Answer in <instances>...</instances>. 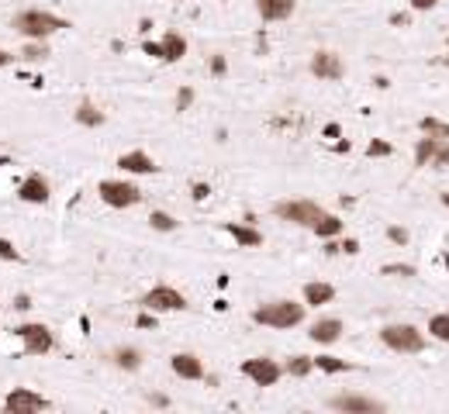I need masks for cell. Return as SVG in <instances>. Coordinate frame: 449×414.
<instances>
[{
  "label": "cell",
  "mask_w": 449,
  "mask_h": 414,
  "mask_svg": "<svg viewBox=\"0 0 449 414\" xmlns=\"http://www.w3.org/2000/svg\"><path fill=\"white\" fill-rule=\"evenodd\" d=\"M49 197H52V186L42 173H28L18 186V201H25V204H49Z\"/></svg>",
  "instance_id": "cell-13"
},
{
  "label": "cell",
  "mask_w": 449,
  "mask_h": 414,
  "mask_svg": "<svg viewBox=\"0 0 449 414\" xmlns=\"http://www.w3.org/2000/svg\"><path fill=\"white\" fill-rule=\"evenodd\" d=\"M328 408L343 414H380L384 411V401L367 397V393H339V397L328 401Z\"/></svg>",
  "instance_id": "cell-11"
},
{
  "label": "cell",
  "mask_w": 449,
  "mask_h": 414,
  "mask_svg": "<svg viewBox=\"0 0 449 414\" xmlns=\"http://www.w3.org/2000/svg\"><path fill=\"white\" fill-rule=\"evenodd\" d=\"M443 204H446V207H449V194H443Z\"/></svg>",
  "instance_id": "cell-44"
},
{
  "label": "cell",
  "mask_w": 449,
  "mask_h": 414,
  "mask_svg": "<svg viewBox=\"0 0 449 414\" xmlns=\"http://www.w3.org/2000/svg\"><path fill=\"white\" fill-rule=\"evenodd\" d=\"M97 194L107 207L114 211H125V207H135L145 194L138 190V183H128V180H101L97 183Z\"/></svg>",
  "instance_id": "cell-4"
},
{
  "label": "cell",
  "mask_w": 449,
  "mask_h": 414,
  "mask_svg": "<svg viewBox=\"0 0 449 414\" xmlns=\"http://www.w3.org/2000/svg\"><path fill=\"white\" fill-rule=\"evenodd\" d=\"M142 52H145V55H153V59H162V45H159V42H145Z\"/></svg>",
  "instance_id": "cell-38"
},
{
  "label": "cell",
  "mask_w": 449,
  "mask_h": 414,
  "mask_svg": "<svg viewBox=\"0 0 449 414\" xmlns=\"http://www.w3.org/2000/svg\"><path fill=\"white\" fill-rule=\"evenodd\" d=\"M304 308L308 304H297V301H266V304L253 310V321L263 325V328L287 332V328H297L304 321Z\"/></svg>",
  "instance_id": "cell-2"
},
{
  "label": "cell",
  "mask_w": 449,
  "mask_h": 414,
  "mask_svg": "<svg viewBox=\"0 0 449 414\" xmlns=\"http://www.w3.org/2000/svg\"><path fill=\"white\" fill-rule=\"evenodd\" d=\"M311 77H318V79H328V83H339V79L345 77V66H343V59H339L336 52H328V49H318L315 55H311Z\"/></svg>",
  "instance_id": "cell-12"
},
{
  "label": "cell",
  "mask_w": 449,
  "mask_h": 414,
  "mask_svg": "<svg viewBox=\"0 0 449 414\" xmlns=\"http://www.w3.org/2000/svg\"><path fill=\"white\" fill-rule=\"evenodd\" d=\"M45 55H49L45 42H25V49H21V59H28V62H42Z\"/></svg>",
  "instance_id": "cell-29"
},
{
  "label": "cell",
  "mask_w": 449,
  "mask_h": 414,
  "mask_svg": "<svg viewBox=\"0 0 449 414\" xmlns=\"http://www.w3.org/2000/svg\"><path fill=\"white\" fill-rule=\"evenodd\" d=\"M345 332V325L339 321V318H318L315 325L308 328V338L311 342H318V345H332V342H339Z\"/></svg>",
  "instance_id": "cell-17"
},
{
  "label": "cell",
  "mask_w": 449,
  "mask_h": 414,
  "mask_svg": "<svg viewBox=\"0 0 449 414\" xmlns=\"http://www.w3.org/2000/svg\"><path fill=\"white\" fill-rule=\"evenodd\" d=\"M336 301V286L332 284H304V304L308 308H325V304H332Z\"/></svg>",
  "instance_id": "cell-19"
},
{
  "label": "cell",
  "mask_w": 449,
  "mask_h": 414,
  "mask_svg": "<svg viewBox=\"0 0 449 414\" xmlns=\"http://www.w3.org/2000/svg\"><path fill=\"white\" fill-rule=\"evenodd\" d=\"M260 18L266 25H277V21H287L294 11H297V0H253Z\"/></svg>",
  "instance_id": "cell-15"
},
{
  "label": "cell",
  "mask_w": 449,
  "mask_h": 414,
  "mask_svg": "<svg viewBox=\"0 0 449 414\" xmlns=\"http://www.w3.org/2000/svg\"><path fill=\"white\" fill-rule=\"evenodd\" d=\"M14 335L21 338V345H25L28 356H49V352L55 349L52 332H49V325H42V321H25V325H18Z\"/></svg>",
  "instance_id": "cell-7"
},
{
  "label": "cell",
  "mask_w": 449,
  "mask_h": 414,
  "mask_svg": "<svg viewBox=\"0 0 449 414\" xmlns=\"http://www.w3.org/2000/svg\"><path fill=\"white\" fill-rule=\"evenodd\" d=\"M315 369H321V373H349L353 366L339 359V356H315Z\"/></svg>",
  "instance_id": "cell-26"
},
{
  "label": "cell",
  "mask_w": 449,
  "mask_h": 414,
  "mask_svg": "<svg viewBox=\"0 0 449 414\" xmlns=\"http://www.w3.org/2000/svg\"><path fill=\"white\" fill-rule=\"evenodd\" d=\"M446 66H449V55H446Z\"/></svg>",
  "instance_id": "cell-46"
},
{
  "label": "cell",
  "mask_w": 449,
  "mask_h": 414,
  "mask_svg": "<svg viewBox=\"0 0 449 414\" xmlns=\"http://www.w3.org/2000/svg\"><path fill=\"white\" fill-rule=\"evenodd\" d=\"M11 28H14L25 42H45V38H52L55 31L70 28V21H66V18H55L49 11L28 7V11H18V14L11 18Z\"/></svg>",
  "instance_id": "cell-1"
},
{
  "label": "cell",
  "mask_w": 449,
  "mask_h": 414,
  "mask_svg": "<svg viewBox=\"0 0 449 414\" xmlns=\"http://www.w3.org/2000/svg\"><path fill=\"white\" fill-rule=\"evenodd\" d=\"M153 404H159V408H170V397H162V393H153Z\"/></svg>",
  "instance_id": "cell-42"
},
{
  "label": "cell",
  "mask_w": 449,
  "mask_h": 414,
  "mask_svg": "<svg viewBox=\"0 0 449 414\" xmlns=\"http://www.w3.org/2000/svg\"><path fill=\"white\" fill-rule=\"evenodd\" d=\"M418 128H422V135H432V138H449V121H439V118H422Z\"/></svg>",
  "instance_id": "cell-28"
},
{
  "label": "cell",
  "mask_w": 449,
  "mask_h": 414,
  "mask_svg": "<svg viewBox=\"0 0 449 414\" xmlns=\"http://www.w3.org/2000/svg\"><path fill=\"white\" fill-rule=\"evenodd\" d=\"M170 369L180 380H204V362L197 359L194 352H173L170 356Z\"/></svg>",
  "instance_id": "cell-16"
},
{
  "label": "cell",
  "mask_w": 449,
  "mask_h": 414,
  "mask_svg": "<svg viewBox=\"0 0 449 414\" xmlns=\"http://www.w3.org/2000/svg\"><path fill=\"white\" fill-rule=\"evenodd\" d=\"M111 359H114V366H118V369H125V373H138V366H142V352H138V349H132V345H121V349H118Z\"/></svg>",
  "instance_id": "cell-21"
},
{
  "label": "cell",
  "mask_w": 449,
  "mask_h": 414,
  "mask_svg": "<svg viewBox=\"0 0 449 414\" xmlns=\"http://www.w3.org/2000/svg\"><path fill=\"white\" fill-rule=\"evenodd\" d=\"M242 373L256 384V387H277L280 376H284V366L277 359H266V356H256V359L242 362Z\"/></svg>",
  "instance_id": "cell-10"
},
{
  "label": "cell",
  "mask_w": 449,
  "mask_h": 414,
  "mask_svg": "<svg viewBox=\"0 0 449 414\" xmlns=\"http://www.w3.org/2000/svg\"><path fill=\"white\" fill-rule=\"evenodd\" d=\"M311 232H315L318 238H336V235H343V221H339L336 214H328V211H325V214L315 221V228H311Z\"/></svg>",
  "instance_id": "cell-23"
},
{
  "label": "cell",
  "mask_w": 449,
  "mask_h": 414,
  "mask_svg": "<svg viewBox=\"0 0 449 414\" xmlns=\"http://www.w3.org/2000/svg\"><path fill=\"white\" fill-rule=\"evenodd\" d=\"M190 103H194V90H190V86H184V90L177 94V111H187Z\"/></svg>",
  "instance_id": "cell-35"
},
{
  "label": "cell",
  "mask_w": 449,
  "mask_h": 414,
  "mask_svg": "<svg viewBox=\"0 0 449 414\" xmlns=\"http://www.w3.org/2000/svg\"><path fill=\"white\" fill-rule=\"evenodd\" d=\"M4 411L7 414H42V411H49V401L28 387H14L4 397Z\"/></svg>",
  "instance_id": "cell-9"
},
{
  "label": "cell",
  "mask_w": 449,
  "mask_h": 414,
  "mask_svg": "<svg viewBox=\"0 0 449 414\" xmlns=\"http://www.w3.org/2000/svg\"><path fill=\"white\" fill-rule=\"evenodd\" d=\"M221 228H225V232L232 235V242H235L238 249H260V245H263V232H260V228H253V225H238V221H225Z\"/></svg>",
  "instance_id": "cell-18"
},
{
  "label": "cell",
  "mask_w": 449,
  "mask_h": 414,
  "mask_svg": "<svg viewBox=\"0 0 449 414\" xmlns=\"http://www.w3.org/2000/svg\"><path fill=\"white\" fill-rule=\"evenodd\" d=\"M415 166H436V169L449 166V138L422 135V138L415 142Z\"/></svg>",
  "instance_id": "cell-8"
},
{
  "label": "cell",
  "mask_w": 449,
  "mask_h": 414,
  "mask_svg": "<svg viewBox=\"0 0 449 414\" xmlns=\"http://www.w3.org/2000/svg\"><path fill=\"white\" fill-rule=\"evenodd\" d=\"M387 238H391L394 245H408V232H404V228H397V225L387 228Z\"/></svg>",
  "instance_id": "cell-36"
},
{
  "label": "cell",
  "mask_w": 449,
  "mask_h": 414,
  "mask_svg": "<svg viewBox=\"0 0 449 414\" xmlns=\"http://www.w3.org/2000/svg\"><path fill=\"white\" fill-rule=\"evenodd\" d=\"M428 335L449 345V314H432L428 318Z\"/></svg>",
  "instance_id": "cell-27"
},
{
  "label": "cell",
  "mask_w": 449,
  "mask_h": 414,
  "mask_svg": "<svg viewBox=\"0 0 449 414\" xmlns=\"http://www.w3.org/2000/svg\"><path fill=\"white\" fill-rule=\"evenodd\" d=\"M77 121L83 128H101V125H104V111H97L90 101H83L77 107Z\"/></svg>",
  "instance_id": "cell-22"
},
{
  "label": "cell",
  "mask_w": 449,
  "mask_h": 414,
  "mask_svg": "<svg viewBox=\"0 0 449 414\" xmlns=\"http://www.w3.org/2000/svg\"><path fill=\"white\" fill-rule=\"evenodd\" d=\"M380 342L391 352H401V356H418V352H425V332H418L415 325H384L380 328Z\"/></svg>",
  "instance_id": "cell-3"
},
{
  "label": "cell",
  "mask_w": 449,
  "mask_h": 414,
  "mask_svg": "<svg viewBox=\"0 0 449 414\" xmlns=\"http://www.w3.org/2000/svg\"><path fill=\"white\" fill-rule=\"evenodd\" d=\"M11 59H14L11 52H4V49H0V69H4V66H11Z\"/></svg>",
  "instance_id": "cell-43"
},
{
  "label": "cell",
  "mask_w": 449,
  "mask_h": 414,
  "mask_svg": "<svg viewBox=\"0 0 449 414\" xmlns=\"http://www.w3.org/2000/svg\"><path fill=\"white\" fill-rule=\"evenodd\" d=\"M384 273H401V276H415L411 266H384Z\"/></svg>",
  "instance_id": "cell-39"
},
{
  "label": "cell",
  "mask_w": 449,
  "mask_h": 414,
  "mask_svg": "<svg viewBox=\"0 0 449 414\" xmlns=\"http://www.w3.org/2000/svg\"><path fill=\"white\" fill-rule=\"evenodd\" d=\"M138 308L156 310V314H173V310H187V297L177 290V286L159 284V286H153V290H145V293H142Z\"/></svg>",
  "instance_id": "cell-6"
},
{
  "label": "cell",
  "mask_w": 449,
  "mask_h": 414,
  "mask_svg": "<svg viewBox=\"0 0 449 414\" xmlns=\"http://www.w3.org/2000/svg\"><path fill=\"white\" fill-rule=\"evenodd\" d=\"M190 197H194V201H208V197H211V186H208V183H194V186H190Z\"/></svg>",
  "instance_id": "cell-34"
},
{
  "label": "cell",
  "mask_w": 449,
  "mask_h": 414,
  "mask_svg": "<svg viewBox=\"0 0 449 414\" xmlns=\"http://www.w3.org/2000/svg\"><path fill=\"white\" fill-rule=\"evenodd\" d=\"M149 228H153V232H177L180 221H177L173 214H166V211H153V214H149Z\"/></svg>",
  "instance_id": "cell-25"
},
{
  "label": "cell",
  "mask_w": 449,
  "mask_h": 414,
  "mask_svg": "<svg viewBox=\"0 0 449 414\" xmlns=\"http://www.w3.org/2000/svg\"><path fill=\"white\" fill-rule=\"evenodd\" d=\"M0 166H7V159H0Z\"/></svg>",
  "instance_id": "cell-45"
},
{
  "label": "cell",
  "mask_w": 449,
  "mask_h": 414,
  "mask_svg": "<svg viewBox=\"0 0 449 414\" xmlns=\"http://www.w3.org/2000/svg\"><path fill=\"white\" fill-rule=\"evenodd\" d=\"M311 369H315V356H291V359L284 362V373H291L297 380H304Z\"/></svg>",
  "instance_id": "cell-24"
},
{
  "label": "cell",
  "mask_w": 449,
  "mask_h": 414,
  "mask_svg": "<svg viewBox=\"0 0 449 414\" xmlns=\"http://www.w3.org/2000/svg\"><path fill=\"white\" fill-rule=\"evenodd\" d=\"M14 308H18V310H31V297H28V293H18V297H14Z\"/></svg>",
  "instance_id": "cell-41"
},
{
  "label": "cell",
  "mask_w": 449,
  "mask_h": 414,
  "mask_svg": "<svg viewBox=\"0 0 449 414\" xmlns=\"http://www.w3.org/2000/svg\"><path fill=\"white\" fill-rule=\"evenodd\" d=\"M208 69H211V77H225V73H228V59H225V55H211Z\"/></svg>",
  "instance_id": "cell-32"
},
{
  "label": "cell",
  "mask_w": 449,
  "mask_h": 414,
  "mask_svg": "<svg viewBox=\"0 0 449 414\" xmlns=\"http://www.w3.org/2000/svg\"><path fill=\"white\" fill-rule=\"evenodd\" d=\"M159 45H162V59H166V62H180L187 55V38L180 31H166V35L159 38Z\"/></svg>",
  "instance_id": "cell-20"
},
{
  "label": "cell",
  "mask_w": 449,
  "mask_h": 414,
  "mask_svg": "<svg viewBox=\"0 0 449 414\" xmlns=\"http://www.w3.org/2000/svg\"><path fill=\"white\" fill-rule=\"evenodd\" d=\"M0 259H4V262H21V252L14 249L11 238H0Z\"/></svg>",
  "instance_id": "cell-31"
},
{
  "label": "cell",
  "mask_w": 449,
  "mask_h": 414,
  "mask_svg": "<svg viewBox=\"0 0 449 414\" xmlns=\"http://www.w3.org/2000/svg\"><path fill=\"white\" fill-rule=\"evenodd\" d=\"M135 325L138 328H156V310H138V318H135Z\"/></svg>",
  "instance_id": "cell-33"
},
{
  "label": "cell",
  "mask_w": 449,
  "mask_h": 414,
  "mask_svg": "<svg viewBox=\"0 0 449 414\" xmlns=\"http://www.w3.org/2000/svg\"><path fill=\"white\" fill-rule=\"evenodd\" d=\"M118 169H121V173H135V177H156L159 173L156 159L145 155V152H138V149L118 155Z\"/></svg>",
  "instance_id": "cell-14"
},
{
  "label": "cell",
  "mask_w": 449,
  "mask_h": 414,
  "mask_svg": "<svg viewBox=\"0 0 449 414\" xmlns=\"http://www.w3.org/2000/svg\"><path fill=\"white\" fill-rule=\"evenodd\" d=\"M367 155H370V159H387V155H394V145L384 142V138H373L370 145H367Z\"/></svg>",
  "instance_id": "cell-30"
},
{
  "label": "cell",
  "mask_w": 449,
  "mask_h": 414,
  "mask_svg": "<svg viewBox=\"0 0 449 414\" xmlns=\"http://www.w3.org/2000/svg\"><path fill=\"white\" fill-rule=\"evenodd\" d=\"M408 4H411L415 11H432V7H436L439 0H408Z\"/></svg>",
  "instance_id": "cell-40"
},
{
  "label": "cell",
  "mask_w": 449,
  "mask_h": 414,
  "mask_svg": "<svg viewBox=\"0 0 449 414\" xmlns=\"http://www.w3.org/2000/svg\"><path fill=\"white\" fill-rule=\"evenodd\" d=\"M273 214L280 221L301 225V228H315V221L325 214V207L315 204V201H280V204H273Z\"/></svg>",
  "instance_id": "cell-5"
},
{
  "label": "cell",
  "mask_w": 449,
  "mask_h": 414,
  "mask_svg": "<svg viewBox=\"0 0 449 414\" xmlns=\"http://www.w3.org/2000/svg\"><path fill=\"white\" fill-rule=\"evenodd\" d=\"M339 252H345V256H356V252H360V242H356V238H345L343 245H339Z\"/></svg>",
  "instance_id": "cell-37"
}]
</instances>
